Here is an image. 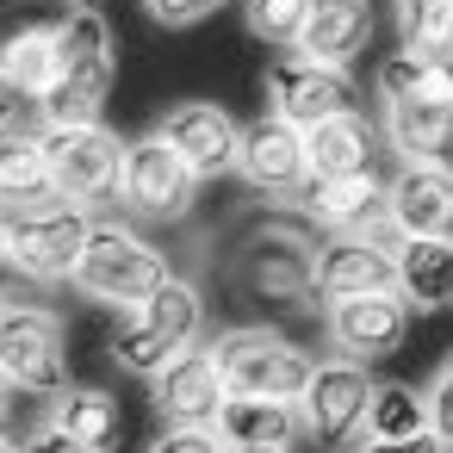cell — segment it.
Segmentation results:
<instances>
[{
	"label": "cell",
	"mask_w": 453,
	"mask_h": 453,
	"mask_svg": "<svg viewBox=\"0 0 453 453\" xmlns=\"http://www.w3.org/2000/svg\"><path fill=\"white\" fill-rule=\"evenodd\" d=\"M119 81V38L106 26L100 7H69L63 13V57H57V81L38 100L44 125H88L106 112V94Z\"/></svg>",
	"instance_id": "6da1fadb"
},
{
	"label": "cell",
	"mask_w": 453,
	"mask_h": 453,
	"mask_svg": "<svg viewBox=\"0 0 453 453\" xmlns=\"http://www.w3.org/2000/svg\"><path fill=\"white\" fill-rule=\"evenodd\" d=\"M168 280H174V267H168V255H162L143 230H131V224H119V218H100L69 286H75L88 304L137 311V304H150Z\"/></svg>",
	"instance_id": "7a4b0ae2"
},
{
	"label": "cell",
	"mask_w": 453,
	"mask_h": 453,
	"mask_svg": "<svg viewBox=\"0 0 453 453\" xmlns=\"http://www.w3.org/2000/svg\"><path fill=\"white\" fill-rule=\"evenodd\" d=\"M317 249L323 242L304 224L267 218L230 249V280L242 298L261 304H317Z\"/></svg>",
	"instance_id": "3957f363"
},
{
	"label": "cell",
	"mask_w": 453,
	"mask_h": 453,
	"mask_svg": "<svg viewBox=\"0 0 453 453\" xmlns=\"http://www.w3.org/2000/svg\"><path fill=\"white\" fill-rule=\"evenodd\" d=\"M94 211L75 205V199H38V205H19L7 211V255H13V273L32 280V286H69L81 255H88V236H94Z\"/></svg>",
	"instance_id": "277c9868"
},
{
	"label": "cell",
	"mask_w": 453,
	"mask_h": 453,
	"mask_svg": "<svg viewBox=\"0 0 453 453\" xmlns=\"http://www.w3.org/2000/svg\"><path fill=\"white\" fill-rule=\"evenodd\" d=\"M211 354L230 379L236 397H286L298 403L311 372H317V354L298 348L292 335L267 329V323H236V329H218L211 335Z\"/></svg>",
	"instance_id": "5b68a950"
},
{
	"label": "cell",
	"mask_w": 453,
	"mask_h": 453,
	"mask_svg": "<svg viewBox=\"0 0 453 453\" xmlns=\"http://www.w3.org/2000/svg\"><path fill=\"white\" fill-rule=\"evenodd\" d=\"M0 379L44 403L69 391V323L44 304H0Z\"/></svg>",
	"instance_id": "8992f818"
},
{
	"label": "cell",
	"mask_w": 453,
	"mask_h": 453,
	"mask_svg": "<svg viewBox=\"0 0 453 453\" xmlns=\"http://www.w3.org/2000/svg\"><path fill=\"white\" fill-rule=\"evenodd\" d=\"M199 174L187 168V156L162 137V131H143L125 143V174H119V205L143 224H180L199 199Z\"/></svg>",
	"instance_id": "52a82bcc"
},
{
	"label": "cell",
	"mask_w": 453,
	"mask_h": 453,
	"mask_svg": "<svg viewBox=\"0 0 453 453\" xmlns=\"http://www.w3.org/2000/svg\"><path fill=\"white\" fill-rule=\"evenodd\" d=\"M44 137V156H50V174H57V193L75 199V205H106L119 199V174H125V137L100 119L88 125H38Z\"/></svg>",
	"instance_id": "ba28073f"
},
{
	"label": "cell",
	"mask_w": 453,
	"mask_h": 453,
	"mask_svg": "<svg viewBox=\"0 0 453 453\" xmlns=\"http://www.w3.org/2000/svg\"><path fill=\"white\" fill-rule=\"evenodd\" d=\"M372 391H379L372 366H360V360H348V354L317 360V372H311V385H304V397H298L304 441H317V447H354V441L366 434Z\"/></svg>",
	"instance_id": "9c48e42d"
},
{
	"label": "cell",
	"mask_w": 453,
	"mask_h": 453,
	"mask_svg": "<svg viewBox=\"0 0 453 453\" xmlns=\"http://www.w3.org/2000/svg\"><path fill=\"white\" fill-rule=\"evenodd\" d=\"M261 94H267V112L286 119V125H298V131H311V125H323V119L360 106V81H354L348 69L311 63V57H298V50H286V57L267 69Z\"/></svg>",
	"instance_id": "30bf717a"
},
{
	"label": "cell",
	"mask_w": 453,
	"mask_h": 453,
	"mask_svg": "<svg viewBox=\"0 0 453 453\" xmlns=\"http://www.w3.org/2000/svg\"><path fill=\"white\" fill-rule=\"evenodd\" d=\"M236 180L261 199H304L311 187V156H304V131L261 112L255 125H242V150H236Z\"/></svg>",
	"instance_id": "8fae6325"
},
{
	"label": "cell",
	"mask_w": 453,
	"mask_h": 453,
	"mask_svg": "<svg viewBox=\"0 0 453 453\" xmlns=\"http://www.w3.org/2000/svg\"><path fill=\"white\" fill-rule=\"evenodd\" d=\"M410 304L403 292H366V298H335L323 304V335L335 354L372 366V360H391L403 342H410Z\"/></svg>",
	"instance_id": "7c38bea8"
},
{
	"label": "cell",
	"mask_w": 453,
	"mask_h": 453,
	"mask_svg": "<svg viewBox=\"0 0 453 453\" xmlns=\"http://www.w3.org/2000/svg\"><path fill=\"white\" fill-rule=\"evenodd\" d=\"M397 292V236H323L317 249V298H366Z\"/></svg>",
	"instance_id": "4fadbf2b"
},
{
	"label": "cell",
	"mask_w": 453,
	"mask_h": 453,
	"mask_svg": "<svg viewBox=\"0 0 453 453\" xmlns=\"http://www.w3.org/2000/svg\"><path fill=\"white\" fill-rule=\"evenodd\" d=\"M385 199H391V236L453 242V162H397Z\"/></svg>",
	"instance_id": "5bb4252c"
},
{
	"label": "cell",
	"mask_w": 453,
	"mask_h": 453,
	"mask_svg": "<svg viewBox=\"0 0 453 453\" xmlns=\"http://www.w3.org/2000/svg\"><path fill=\"white\" fill-rule=\"evenodd\" d=\"M156 131L187 156V168H193L199 180H224V174H236L242 125H236L218 100H180V106H168V112H162V125H156Z\"/></svg>",
	"instance_id": "9a60e30c"
},
{
	"label": "cell",
	"mask_w": 453,
	"mask_h": 453,
	"mask_svg": "<svg viewBox=\"0 0 453 453\" xmlns=\"http://www.w3.org/2000/svg\"><path fill=\"white\" fill-rule=\"evenodd\" d=\"M150 397H156V416L162 422H205L211 428L218 410H224V397H230V379H224V366L211 354V335L199 348H187L180 360H168L150 379Z\"/></svg>",
	"instance_id": "2e32d148"
},
{
	"label": "cell",
	"mask_w": 453,
	"mask_h": 453,
	"mask_svg": "<svg viewBox=\"0 0 453 453\" xmlns=\"http://www.w3.org/2000/svg\"><path fill=\"white\" fill-rule=\"evenodd\" d=\"M304 218L323 236H391V199L379 174H354V180H311L304 187Z\"/></svg>",
	"instance_id": "e0dca14e"
},
{
	"label": "cell",
	"mask_w": 453,
	"mask_h": 453,
	"mask_svg": "<svg viewBox=\"0 0 453 453\" xmlns=\"http://www.w3.org/2000/svg\"><path fill=\"white\" fill-rule=\"evenodd\" d=\"M379 143L385 131L354 106V112H335L323 125L304 131V156H311V180H354V174H379Z\"/></svg>",
	"instance_id": "ac0fdd59"
},
{
	"label": "cell",
	"mask_w": 453,
	"mask_h": 453,
	"mask_svg": "<svg viewBox=\"0 0 453 453\" xmlns=\"http://www.w3.org/2000/svg\"><path fill=\"white\" fill-rule=\"evenodd\" d=\"M366 44H372V0H317L304 19V38H298V57L354 69V57H366Z\"/></svg>",
	"instance_id": "d6986e66"
},
{
	"label": "cell",
	"mask_w": 453,
	"mask_h": 453,
	"mask_svg": "<svg viewBox=\"0 0 453 453\" xmlns=\"http://www.w3.org/2000/svg\"><path fill=\"white\" fill-rule=\"evenodd\" d=\"M379 131L397 162H447L453 156V106H441V100L379 106Z\"/></svg>",
	"instance_id": "ffe728a7"
},
{
	"label": "cell",
	"mask_w": 453,
	"mask_h": 453,
	"mask_svg": "<svg viewBox=\"0 0 453 453\" xmlns=\"http://www.w3.org/2000/svg\"><path fill=\"white\" fill-rule=\"evenodd\" d=\"M230 447H298L304 441V416L286 397H224L218 422H211Z\"/></svg>",
	"instance_id": "44dd1931"
},
{
	"label": "cell",
	"mask_w": 453,
	"mask_h": 453,
	"mask_svg": "<svg viewBox=\"0 0 453 453\" xmlns=\"http://www.w3.org/2000/svg\"><path fill=\"white\" fill-rule=\"evenodd\" d=\"M397 292L416 317L453 304V242L428 236H397Z\"/></svg>",
	"instance_id": "7402d4cb"
},
{
	"label": "cell",
	"mask_w": 453,
	"mask_h": 453,
	"mask_svg": "<svg viewBox=\"0 0 453 453\" xmlns=\"http://www.w3.org/2000/svg\"><path fill=\"white\" fill-rule=\"evenodd\" d=\"M57 57H63V19H26L0 38V69L19 81V94L38 106L57 81Z\"/></svg>",
	"instance_id": "603a6c76"
},
{
	"label": "cell",
	"mask_w": 453,
	"mask_h": 453,
	"mask_svg": "<svg viewBox=\"0 0 453 453\" xmlns=\"http://www.w3.org/2000/svg\"><path fill=\"white\" fill-rule=\"evenodd\" d=\"M38 199H57V174H50L44 137L38 131L0 137V211H19V205H38Z\"/></svg>",
	"instance_id": "cb8c5ba5"
},
{
	"label": "cell",
	"mask_w": 453,
	"mask_h": 453,
	"mask_svg": "<svg viewBox=\"0 0 453 453\" xmlns=\"http://www.w3.org/2000/svg\"><path fill=\"white\" fill-rule=\"evenodd\" d=\"M50 416H57L69 434H81L88 447H100V453L125 434V410H119V397L100 391V385H69V391H57V397H50Z\"/></svg>",
	"instance_id": "d4e9b609"
},
{
	"label": "cell",
	"mask_w": 453,
	"mask_h": 453,
	"mask_svg": "<svg viewBox=\"0 0 453 453\" xmlns=\"http://www.w3.org/2000/svg\"><path fill=\"white\" fill-rule=\"evenodd\" d=\"M403 434H428V391L416 385H379L372 410H366V441H403Z\"/></svg>",
	"instance_id": "484cf974"
},
{
	"label": "cell",
	"mask_w": 453,
	"mask_h": 453,
	"mask_svg": "<svg viewBox=\"0 0 453 453\" xmlns=\"http://www.w3.org/2000/svg\"><path fill=\"white\" fill-rule=\"evenodd\" d=\"M311 7H317V0H242V26H249V38H261L267 50H298Z\"/></svg>",
	"instance_id": "4316f807"
},
{
	"label": "cell",
	"mask_w": 453,
	"mask_h": 453,
	"mask_svg": "<svg viewBox=\"0 0 453 453\" xmlns=\"http://www.w3.org/2000/svg\"><path fill=\"white\" fill-rule=\"evenodd\" d=\"M397 38L428 57H453V0H397Z\"/></svg>",
	"instance_id": "83f0119b"
},
{
	"label": "cell",
	"mask_w": 453,
	"mask_h": 453,
	"mask_svg": "<svg viewBox=\"0 0 453 453\" xmlns=\"http://www.w3.org/2000/svg\"><path fill=\"white\" fill-rule=\"evenodd\" d=\"M422 69H428V50H391L385 63H379V75H372V94H379V106H397V100H416V88H422Z\"/></svg>",
	"instance_id": "f1b7e54d"
},
{
	"label": "cell",
	"mask_w": 453,
	"mask_h": 453,
	"mask_svg": "<svg viewBox=\"0 0 453 453\" xmlns=\"http://www.w3.org/2000/svg\"><path fill=\"white\" fill-rule=\"evenodd\" d=\"M150 453H230V441L218 428H205V422H168L150 441Z\"/></svg>",
	"instance_id": "f546056e"
},
{
	"label": "cell",
	"mask_w": 453,
	"mask_h": 453,
	"mask_svg": "<svg viewBox=\"0 0 453 453\" xmlns=\"http://www.w3.org/2000/svg\"><path fill=\"white\" fill-rule=\"evenodd\" d=\"M230 0H143V13L156 19V26H168V32H193V26H205L211 13H224Z\"/></svg>",
	"instance_id": "4dcf8cb0"
},
{
	"label": "cell",
	"mask_w": 453,
	"mask_h": 453,
	"mask_svg": "<svg viewBox=\"0 0 453 453\" xmlns=\"http://www.w3.org/2000/svg\"><path fill=\"white\" fill-rule=\"evenodd\" d=\"M422 391H428V428L453 447V348L441 354V366L428 372V385H422Z\"/></svg>",
	"instance_id": "1f68e13d"
},
{
	"label": "cell",
	"mask_w": 453,
	"mask_h": 453,
	"mask_svg": "<svg viewBox=\"0 0 453 453\" xmlns=\"http://www.w3.org/2000/svg\"><path fill=\"white\" fill-rule=\"evenodd\" d=\"M19 453H100V447H88L81 434H69V428H63V422L44 410V416H38L26 434H19Z\"/></svg>",
	"instance_id": "d6a6232c"
},
{
	"label": "cell",
	"mask_w": 453,
	"mask_h": 453,
	"mask_svg": "<svg viewBox=\"0 0 453 453\" xmlns=\"http://www.w3.org/2000/svg\"><path fill=\"white\" fill-rule=\"evenodd\" d=\"M348 453H453V447L428 428V434H403V441H366V434H360Z\"/></svg>",
	"instance_id": "836d02e7"
},
{
	"label": "cell",
	"mask_w": 453,
	"mask_h": 453,
	"mask_svg": "<svg viewBox=\"0 0 453 453\" xmlns=\"http://www.w3.org/2000/svg\"><path fill=\"white\" fill-rule=\"evenodd\" d=\"M26 112H38V106L19 94V81H13L7 69H0V137H13V131L26 125Z\"/></svg>",
	"instance_id": "e575fe53"
},
{
	"label": "cell",
	"mask_w": 453,
	"mask_h": 453,
	"mask_svg": "<svg viewBox=\"0 0 453 453\" xmlns=\"http://www.w3.org/2000/svg\"><path fill=\"white\" fill-rule=\"evenodd\" d=\"M7 428H13V385L0 379V434H7Z\"/></svg>",
	"instance_id": "d590c367"
},
{
	"label": "cell",
	"mask_w": 453,
	"mask_h": 453,
	"mask_svg": "<svg viewBox=\"0 0 453 453\" xmlns=\"http://www.w3.org/2000/svg\"><path fill=\"white\" fill-rule=\"evenodd\" d=\"M0 273H13V255H7V211H0Z\"/></svg>",
	"instance_id": "8d00e7d4"
},
{
	"label": "cell",
	"mask_w": 453,
	"mask_h": 453,
	"mask_svg": "<svg viewBox=\"0 0 453 453\" xmlns=\"http://www.w3.org/2000/svg\"><path fill=\"white\" fill-rule=\"evenodd\" d=\"M230 453H298V447H230Z\"/></svg>",
	"instance_id": "74e56055"
},
{
	"label": "cell",
	"mask_w": 453,
	"mask_h": 453,
	"mask_svg": "<svg viewBox=\"0 0 453 453\" xmlns=\"http://www.w3.org/2000/svg\"><path fill=\"white\" fill-rule=\"evenodd\" d=\"M0 453H19V441H13V434H0Z\"/></svg>",
	"instance_id": "f35d334b"
},
{
	"label": "cell",
	"mask_w": 453,
	"mask_h": 453,
	"mask_svg": "<svg viewBox=\"0 0 453 453\" xmlns=\"http://www.w3.org/2000/svg\"><path fill=\"white\" fill-rule=\"evenodd\" d=\"M63 7H100V0H63Z\"/></svg>",
	"instance_id": "ab89813d"
}]
</instances>
